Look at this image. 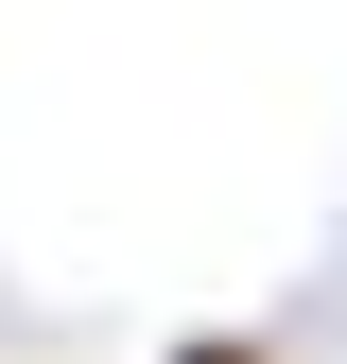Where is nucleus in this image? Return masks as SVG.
I'll use <instances>...</instances> for the list:
<instances>
[{"label":"nucleus","instance_id":"f257e3e1","mask_svg":"<svg viewBox=\"0 0 347 364\" xmlns=\"http://www.w3.org/2000/svg\"><path fill=\"white\" fill-rule=\"evenodd\" d=\"M156 364H278L260 330H191V347H156Z\"/></svg>","mask_w":347,"mask_h":364}]
</instances>
